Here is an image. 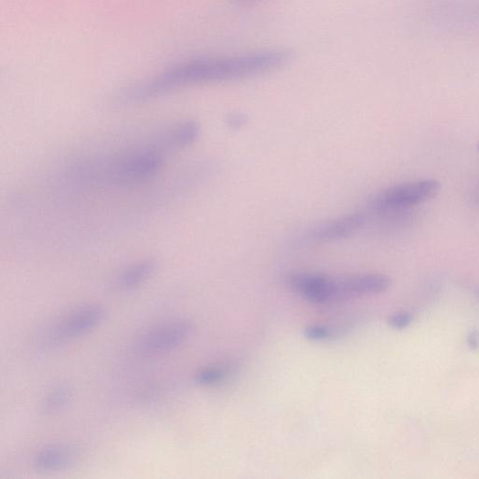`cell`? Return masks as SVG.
Wrapping results in <instances>:
<instances>
[{"label":"cell","instance_id":"cell-1","mask_svg":"<svg viewBox=\"0 0 479 479\" xmlns=\"http://www.w3.org/2000/svg\"><path fill=\"white\" fill-rule=\"evenodd\" d=\"M290 55L263 52L245 56L192 60L176 66L129 90L132 102L147 101L179 89L235 81L267 73L285 65Z\"/></svg>","mask_w":479,"mask_h":479},{"label":"cell","instance_id":"cell-2","mask_svg":"<svg viewBox=\"0 0 479 479\" xmlns=\"http://www.w3.org/2000/svg\"><path fill=\"white\" fill-rule=\"evenodd\" d=\"M439 189L441 183L435 180H419L392 186L377 193L370 199L368 208L373 215L406 213L429 201Z\"/></svg>","mask_w":479,"mask_h":479},{"label":"cell","instance_id":"cell-3","mask_svg":"<svg viewBox=\"0 0 479 479\" xmlns=\"http://www.w3.org/2000/svg\"><path fill=\"white\" fill-rule=\"evenodd\" d=\"M164 148L134 149L118 158L110 170V178L118 185L146 181L154 176L165 165Z\"/></svg>","mask_w":479,"mask_h":479},{"label":"cell","instance_id":"cell-4","mask_svg":"<svg viewBox=\"0 0 479 479\" xmlns=\"http://www.w3.org/2000/svg\"><path fill=\"white\" fill-rule=\"evenodd\" d=\"M368 222V216L363 212L346 214L317 224L297 239L298 245L313 246L341 241L361 230Z\"/></svg>","mask_w":479,"mask_h":479},{"label":"cell","instance_id":"cell-5","mask_svg":"<svg viewBox=\"0 0 479 479\" xmlns=\"http://www.w3.org/2000/svg\"><path fill=\"white\" fill-rule=\"evenodd\" d=\"M288 287L313 303H337L335 277L321 272L294 271L286 278Z\"/></svg>","mask_w":479,"mask_h":479},{"label":"cell","instance_id":"cell-6","mask_svg":"<svg viewBox=\"0 0 479 479\" xmlns=\"http://www.w3.org/2000/svg\"><path fill=\"white\" fill-rule=\"evenodd\" d=\"M193 327L188 322H176L145 335L138 345L144 355H158L176 349L190 336Z\"/></svg>","mask_w":479,"mask_h":479},{"label":"cell","instance_id":"cell-7","mask_svg":"<svg viewBox=\"0 0 479 479\" xmlns=\"http://www.w3.org/2000/svg\"><path fill=\"white\" fill-rule=\"evenodd\" d=\"M105 316L103 308L89 306L67 316L56 328L54 340L66 342L89 334L98 327Z\"/></svg>","mask_w":479,"mask_h":479},{"label":"cell","instance_id":"cell-8","mask_svg":"<svg viewBox=\"0 0 479 479\" xmlns=\"http://www.w3.org/2000/svg\"><path fill=\"white\" fill-rule=\"evenodd\" d=\"M339 286L344 301L386 292L390 279L380 273H357L339 276Z\"/></svg>","mask_w":479,"mask_h":479},{"label":"cell","instance_id":"cell-9","mask_svg":"<svg viewBox=\"0 0 479 479\" xmlns=\"http://www.w3.org/2000/svg\"><path fill=\"white\" fill-rule=\"evenodd\" d=\"M156 263L154 261H142L124 270L116 279L115 288L119 292L134 291L144 284L154 273Z\"/></svg>","mask_w":479,"mask_h":479},{"label":"cell","instance_id":"cell-10","mask_svg":"<svg viewBox=\"0 0 479 479\" xmlns=\"http://www.w3.org/2000/svg\"><path fill=\"white\" fill-rule=\"evenodd\" d=\"M76 453L66 447H51L37 453L34 457V466L44 472H56L69 468L74 464Z\"/></svg>","mask_w":479,"mask_h":479},{"label":"cell","instance_id":"cell-11","mask_svg":"<svg viewBox=\"0 0 479 479\" xmlns=\"http://www.w3.org/2000/svg\"><path fill=\"white\" fill-rule=\"evenodd\" d=\"M201 134V126L193 120L178 124L167 133H165L159 142L166 150H177L192 145Z\"/></svg>","mask_w":479,"mask_h":479},{"label":"cell","instance_id":"cell-12","mask_svg":"<svg viewBox=\"0 0 479 479\" xmlns=\"http://www.w3.org/2000/svg\"><path fill=\"white\" fill-rule=\"evenodd\" d=\"M70 393L68 388L59 387L52 390L45 403V411L54 413L61 410L69 401Z\"/></svg>","mask_w":479,"mask_h":479},{"label":"cell","instance_id":"cell-13","mask_svg":"<svg viewBox=\"0 0 479 479\" xmlns=\"http://www.w3.org/2000/svg\"><path fill=\"white\" fill-rule=\"evenodd\" d=\"M414 322V315L408 311H399L391 314L388 319L389 325L395 330H404Z\"/></svg>","mask_w":479,"mask_h":479},{"label":"cell","instance_id":"cell-14","mask_svg":"<svg viewBox=\"0 0 479 479\" xmlns=\"http://www.w3.org/2000/svg\"><path fill=\"white\" fill-rule=\"evenodd\" d=\"M225 373L219 368H210L199 372L196 377V382L202 386H210L222 380Z\"/></svg>","mask_w":479,"mask_h":479},{"label":"cell","instance_id":"cell-15","mask_svg":"<svg viewBox=\"0 0 479 479\" xmlns=\"http://www.w3.org/2000/svg\"><path fill=\"white\" fill-rule=\"evenodd\" d=\"M250 123L248 115L241 112H232L225 119L226 127L232 132L244 130Z\"/></svg>","mask_w":479,"mask_h":479},{"label":"cell","instance_id":"cell-16","mask_svg":"<svg viewBox=\"0 0 479 479\" xmlns=\"http://www.w3.org/2000/svg\"><path fill=\"white\" fill-rule=\"evenodd\" d=\"M303 335L310 341H325L333 335L330 328L323 325H311L303 330Z\"/></svg>","mask_w":479,"mask_h":479},{"label":"cell","instance_id":"cell-17","mask_svg":"<svg viewBox=\"0 0 479 479\" xmlns=\"http://www.w3.org/2000/svg\"><path fill=\"white\" fill-rule=\"evenodd\" d=\"M467 345L472 350H477L479 348V333L472 331L467 336Z\"/></svg>","mask_w":479,"mask_h":479}]
</instances>
